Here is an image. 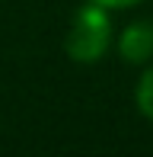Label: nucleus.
Listing matches in <instances>:
<instances>
[{"label": "nucleus", "mask_w": 153, "mask_h": 157, "mask_svg": "<svg viewBox=\"0 0 153 157\" xmlns=\"http://www.w3.org/2000/svg\"><path fill=\"white\" fill-rule=\"evenodd\" d=\"M112 16L115 13L83 0L70 13V23H67V32H64V55L73 64H83V67L99 64L112 52V39H115Z\"/></svg>", "instance_id": "obj_1"}, {"label": "nucleus", "mask_w": 153, "mask_h": 157, "mask_svg": "<svg viewBox=\"0 0 153 157\" xmlns=\"http://www.w3.org/2000/svg\"><path fill=\"white\" fill-rule=\"evenodd\" d=\"M112 52L128 67H144L153 58V19H131L128 26L115 29Z\"/></svg>", "instance_id": "obj_2"}, {"label": "nucleus", "mask_w": 153, "mask_h": 157, "mask_svg": "<svg viewBox=\"0 0 153 157\" xmlns=\"http://www.w3.org/2000/svg\"><path fill=\"white\" fill-rule=\"evenodd\" d=\"M137 71H141V77L134 83V109L144 122L153 125V58Z\"/></svg>", "instance_id": "obj_3"}, {"label": "nucleus", "mask_w": 153, "mask_h": 157, "mask_svg": "<svg viewBox=\"0 0 153 157\" xmlns=\"http://www.w3.org/2000/svg\"><path fill=\"white\" fill-rule=\"evenodd\" d=\"M89 3L102 6V10H109V13H124V10H137V6L150 3V0H89Z\"/></svg>", "instance_id": "obj_4"}]
</instances>
